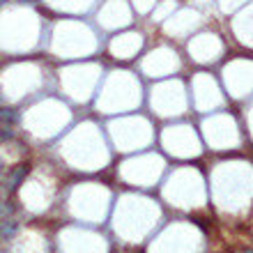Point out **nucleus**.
I'll return each mask as SVG.
<instances>
[{
	"label": "nucleus",
	"mask_w": 253,
	"mask_h": 253,
	"mask_svg": "<svg viewBox=\"0 0 253 253\" xmlns=\"http://www.w3.org/2000/svg\"><path fill=\"white\" fill-rule=\"evenodd\" d=\"M9 212H12V210H9L7 205L0 207V240H9V237H14L16 230H19V223L7 216Z\"/></svg>",
	"instance_id": "nucleus-1"
},
{
	"label": "nucleus",
	"mask_w": 253,
	"mask_h": 253,
	"mask_svg": "<svg viewBox=\"0 0 253 253\" xmlns=\"http://www.w3.org/2000/svg\"><path fill=\"white\" fill-rule=\"evenodd\" d=\"M21 2H40V0H21Z\"/></svg>",
	"instance_id": "nucleus-2"
},
{
	"label": "nucleus",
	"mask_w": 253,
	"mask_h": 253,
	"mask_svg": "<svg viewBox=\"0 0 253 253\" xmlns=\"http://www.w3.org/2000/svg\"><path fill=\"white\" fill-rule=\"evenodd\" d=\"M0 253H5V251H0Z\"/></svg>",
	"instance_id": "nucleus-4"
},
{
	"label": "nucleus",
	"mask_w": 253,
	"mask_h": 253,
	"mask_svg": "<svg viewBox=\"0 0 253 253\" xmlns=\"http://www.w3.org/2000/svg\"><path fill=\"white\" fill-rule=\"evenodd\" d=\"M244 253H251V251H244Z\"/></svg>",
	"instance_id": "nucleus-3"
}]
</instances>
